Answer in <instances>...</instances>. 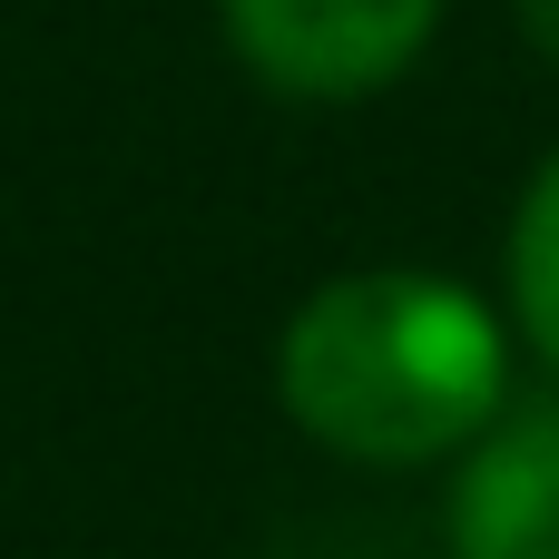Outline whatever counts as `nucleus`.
<instances>
[{
	"label": "nucleus",
	"instance_id": "nucleus-1",
	"mask_svg": "<svg viewBox=\"0 0 559 559\" xmlns=\"http://www.w3.org/2000/svg\"><path fill=\"white\" fill-rule=\"evenodd\" d=\"M275 403L305 442L373 472L472 452L511 403L501 314L423 265H364L314 285L275 334Z\"/></svg>",
	"mask_w": 559,
	"mask_h": 559
},
{
	"label": "nucleus",
	"instance_id": "nucleus-2",
	"mask_svg": "<svg viewBox=\"0 0 559 559\" xmlns=\"http://www.w3.org/2000/svg\"><path fill=\"white\" fill-rule=\"evenodd\" d=\"M216 20H226V49L265 88H285V98H373L423 59L442 0H216Z\"/></svg>",
	"mask_w": 559,
	"mask_h": 559
},
{
	"label": "nucleus",
	"instance_id": "nucleus-3",
	"mask_svg": "<svg viewBox=\"0 0 559 559\" xmlns=\"http://www.w3.org/2000/svg\"><path fill=\"white\" fill-rule=\"evenodd\" d=\"M452 559H559V403H501L452 472Z\"/></svg>",
	"mask_w": 559,
	"mask_h": 559
},
{
	"label": "nucleus",
	"instance_id": "nucleus-4",
	"mask_svg": "<svg viewBox=\"0 0 559 559\" xmlns=\"http://www.w3.org/2000/svg\"><path fill=\"white\" fill-rule=\"evenodd\" d=\"M511 314H521V344L559 373V147L540 157L511 216Z\"/></svg>",
	"mask_w": 559,
	"mask_h": 559
},
{
	"label": "nucleus",
	"instance_id": "nucleus-5",
	"mask_svg": "<svg viewBox=\"0 0 559 559\" xmlns=\"http://www.w3.org/2000/svg\"><path fill=\"white\" fill-rule=\"evenodd\" d=\"M511 10H521V39L559 59V0H511Z\"/></svg>",
	"mask_w": 559,
	"mask_h": 559
}]
</instances>
